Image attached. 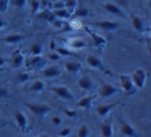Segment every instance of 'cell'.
<instances>
[{
  "label": "cell",
  "instance_id": "obj_1",
  "mask_svg": "<svg viewBox=\"0 0 151 137\" xmlns=\"http://www.w3.org/2000/svg\"><path fill=\"white\" fill-rule=\"evenodd\" d=\"M24 105L30 110L31 113H33L34 116H38V118H42L45 116L47 113L51 111V107L47 104H37V103H24Z\"/></svg>",
  "mask_w": 151,
  "mask_h": 137
},
{
  "label": "cell",
  "instance_id": "obj_2",
  "mask_svg": "<svg viewBox=\"0 0 151 137\" xmlns=\"http://www.w3.org/2000/svg\"><path fill=\"white\" fill-rule=\"evenodd\" d=\"M130 76H132V81L137 89H143V88L145 87V83H146V79H147V74L144 69H142V68L136 69L134 72L132 73V75H130Z\"/></svg>",
  "mask_w": 151,
  "mask_h": 137
},
{
  "label": "cell",
  "instance_id": "obj_3",
  "mask_svg": "<svg viewBox=\"0 0 151 137\" xmlns=\"http://www.w3.org/2000/svg\"><path fill=\"white\" fill-rule=\"evenodd\" d=\"M119 83L121 86L122 90L124 91V93L128 94H134L136 92V87H134V83L132 81V76L127 74H121L119 76Z\"/></svg>",
  "mask_w": 151,
  "mask_h": 137
},
{
  "label": "cell",
  "instance_id": "obj_4",
  "mask_svg": "<svg viewBox=\"0 0 151 137\" xmlns=\"http://www.w3.org/2000/svg\"><path fill=\"white\" fill-rule=\"evenodd\" d=\"M84 29L86 30L87 33L90 35L91 39L93 40V46H94V48L97 49L99 51H103L104 48L106 46V44H107V39H106L105 37H103V36L99 35L97 33H95V32L91 31L88 27H85Z\"/></svg>",
  "mask_w": 151,
  "mask_h": 137
},
{
  "label": "cell",
  "instance_id": "obj_5",
  "mask_svg": "<svg viewBox=\"0 0 151 137\" xmlns=\"http://www.w3.org/2000/svg\"><path fill=\"white\" fill-rule=\"evenodd\" d=\"M51 91L55 94L56 96L60 97L61 99L67 100V101H71L73 100V95L66 87L64 86H56V87H52L51 88Z\"/></svg>",
  "mask_w": 151,
  "mask_h": 137
},
{
  "label": "cell",
  "instance_id": "obj_6",
  "mask_svg": "<svg viewBox=\"0 0 151 137\" xmlns=\"http://www.w3.org/2000/svg\"><path fill=\"white\" fill-rule=\"evenodd\" d=\"M119 93V90L113 86L112 83H104L99 90V95L101 98H109L114 96L115 94Z\"/></svg>",
  "mask_w": 151,
  "mask_h": 137
},
{
  "label": "cell",
  "instance_id": "obj_7",
  "mask_svg": "<svg viewBox=\"0 0 151 137\" xmlns=\"http://www.w3.org/2000/svg\"><path fill=\"white\" fill-rule=\"evenodd\" d=\"M15 120H16V123H17L18 128H19L22 132H25L28 126V121L25 114L22 111H20V110H17V111L15 112Z\"/></svg>",
  "mask_w": 151,
  "mask_h": 137
},
{
  "label": "cell",
  "instance_id": "obj_8",
  "mask_svg": "<svg viewBox=\"0 0 151 137\" xmlns=\"http://www.w3.org/2000/svg\"><path fill=\"white\" fill-rule=\"evenodd\" d=\"M24 61V55L22 54V52L20 50H16L15 52L12 55V65H13L14 68H20V67L23 66Z\"/></svg>",
  "mask_w": 151,
  "mask_h": 137
},
{
  "label": "cell",
  "instance_id": "obj_9",
  "mask_svg": "<svg viewBox=\"0 0 151 137\" xmlns=\"http://www.w3.org/2000/svg\"><path fill=\"white\" fill-rule=\"evenodd\" d=\"M46 65V59L42 56H33L28 62V66L33 69H42Z\"/></svg>",
  "mask_w": 151,
  "mask_h": 137
},
{
  "label": "cell",
  "instance_id": "obj_10",
  "mask_svg": "<svg viewBox=\"0 0 151 137\" xmlns=\"http://www.w3.org/2000/svg\"><path fill=\"white\" fill-rule=\"evenodd\" d=\"M86 62H87V64H88L90 67H92V68L104 70L103 62L101 61V59L97 58V57L94 56V55H88V56L86 57Z\"/></svg>",
  "mask_w": 151,
  "mask_h": 137
},
{
  "label": "cell",
  "instance_id": "obj_11",
  "mask_svg": "<svg viewBox=\"0 0 151 137\" xmlns=\"http://www.w3.org/2000/svg\"><path fill=\"white\" fill-rule=\"evenodd\" d=\"M95 25L99 26V28H101L103 30H106V31H114V30H117L119 28V24L116 23V22L113 21H101V22H97L95 23Z\"/></svg>",
  "mask_w": 151,
  "mask_h": 137
},
{
  "label": "cell",
  "instance_id": "obj_12",
  "mask_svg": "<svg viewBox=\"0 0 151 137\" xmlns=\"http://www.w3.org/2000/svg\"><path fill=\"white\" fill-rule=\"evenodd\" d=\"M116 105H117V103H109V104H104V105H99L96 107V113L101 118H105L109 112H111L114 109V107Z\"/></svg>",
  "mask_w": 151,
  "mask_h": 137
},
{
  "label": "cell",
  "instance_id": "obj_13",
  "mask_svg": "<svg viewBox=\"0 0 151 137\" xmlns=\"http://www.w3.org/2000/svg\"><path fill=\"white\" fill-rule=\"evenodd\" d=\"M120 132L122 135L127 137H138L136 130L134 129V127L132 125H129L128 123H122L121 128H120Z\"/></svg>",
  "mask_w": 151,
  "mask_h": 137
},
{
  "label": "cell",
  "instance_id": "obj_14",
  "mask_svg": "<svg viewBox=\"0 0 151 137\" xmlns=\"http://www.w3.org/2000/svg\"><path fill=\"white\" fill-rule=\"evenodd\" d=\"M61 74L60 69L57 66H49L44 68L42 71V75L47 78H53V77H57Z\"/></svg>",
  "mask_w": 151,
  "mask_h": 137
},
{
  "label": "cell",
  "instance_id": "obj_15",
  "mask_svg": "<svg viewBox=\"0 0 151 137\" xmlns=\"http://www.w3.org/2000/svg\"><path fill=\"white\" fill-rule=\"evenodd\" d=\"M25 38L24 34H20V33H14V34H9L5 37H3L2 41L6 42V44H18V42L22 41V40Z\"/></svg>",
  "mask_w": 151,
  "mask_h": 137
},
{
  "label": "cell",
  "instance_id": "obj_16",
  "mask_svg": "<svg viewBox=\"0 0 151 137\" xmlns=\"http://www.w3.org/2000/svg\"><path fill=\"white\" fill-rule=\"evenodd\" d=\"M103 7H104V9H106V11L110 14L118 15V16H123V11H122V9L112 2H106L105 4L103 5Z\"/></svg>",
  "mask_w": 151,
  "mask_h": 137
},
{
  "label": "cell",
  "instance_id": "obj_17",
  "mask_svg": "<svg viewBox=\"0 0 151 137\" xmlns=\"http://www.w3.org/2000/svg\"><path fill=\"white\" fill-rule=\"evenodd\" d=\"M92 86H93L92 81H91L90 77L87 76V75L82 76L78 81V87L80 88V89H82V90H85V91L91 89V87H92Z\"/></svg>",
  "mask_w": 151,
  "mask_h": 137
},
{
  "label": "cell",
  "instance_id": "obj_18",
  "mask_svg": "<svg viewBox=\"0 0 151 137\" xmlns=\"http://www.w3.org/2000/svg\"><path fill=\"white\" fill-rule=\"evenodd\" d=\"M37 17H38V19L46 20L47 22H49V23H51V24L57 19V18L55 17L54 14H53V11H49V9H44L42 11H40V13L37 15Z\"/></svg>",
  "mask_w": 151,
  "mask_h": 137
},
{
  "label": "cell",
  "instance_id": "obj_19",
  "mask_svg": "<svg viewBox=\"0 0 151 137\" xmlns=\"http://www.w3.org/2000/svg\"><path fill=\"white\" fill-rule=\"evenodd\" d=\"M93 99H94V96H85V97L81 98V99L77 102V106L80 108L88 109V108H90Z\"/></svg>",
  "mask_w": 151,
  "mask_h": 137
},
{
  "label": "cell",
  "instance_id": "obj_20",
  "mask_svg": "<svg viewBox=\"0 0 151 137\" xmlns=\"http://www.w3.org/2000/svg\"><path fill=\"white\" fill-rule=\"evenodd\" d=\"M132 27L134 28V30L138 32H140V33H142V32H144V22H143V20L141 19L140 17H138V16H134V17L132 18Z\"/></svg>",
  "mask_w": 151,
  "mask_h": 137
},
{
  "label": "cell",
  "instance_id": "obj_21",
  "mask_svg": "<svg viewBox=\"0 0 151 137\" xmlns=\"http://www.w3.org/2000/svg\"><path fill=\"white\" fill-rule=\"evenodd\" d=\"M64 66H65V69H66L68 72L75 74V73H78L79 71H80L81 67H82V64H81L80 62H66L64 64Z\"/></svg>",
  "mask_w": 151,
  "mask_h": 137
},
{
  "label": "cell",
  "instance_id": "obj_22",
  "mask_svg": "<svg viewBox=\"0 0 151 137\" xmlns=\"http://www.w3.org/2000/svg\"><path fill=\"white\" fill-rule=\"evenodd\" d=\"M53 14L57 19H70L71 14L67 11L66 9H53Z\"/></svg>",
  "mask_w": 151,
  "mask_h": 137
},
{
  "label": "cell",
  "instance_id": "obj_23",
  "mask_svg": "<svg viewBox=\"0 0 151 137\" xmlns=\"http://www.w3.org/2000/svg\"><path fill=\"white\" fill-rule=\"evenodd\" d=\"M68 44L70 48L77 49V50H81V49H84L86 46L85 41H83L82 39H79V38H73V39L68 40Z\"/></svg>",
  "mask_w": 151,
  "mask_h": 137
},
{
  "label": "cell",
  "instance_id": "obj_24",
  "mask_svg": "<svg viewBox=\"0 0 151 137\" xmlns=\"http://www.w3.org/2000/svg\"><path fill=\"white\" fill-rule=\"evenodd\" d=\"M101 131L104 137H112V135H113V129H112L111 123H106V124L101 125Z\"/></svg>",
  "mask_w": 151,
  "mask_h": 137
},
{
  "label": "cell",
  "instance_id": "obj_25",
  "mask_svg": "<svg viewBox=\"0 0 151 137\" xmlns=\"http://www.w3.org/2000/svg\"><path fill=\"white\" fill-rule=\"evenodd\" d=\"M45 83L42 81H35L34 83H31V86H30V91L32 92H42V90L45 89Z\"/></svg>",
  "mask_w": 151,
  "mask_h": 137
},
{
  "label": "cell",
  "instance_id": "obj_26",
  "mask_svg": "<svg viewBox=\"0 0 151 137\" xmlns=\"http://www.w3.org/2000/svg\"><path fill=\"white\" fill-rule=\"evenodd\" d=\"M89 15V11L87 9H75L73 14H71V17H77V18H85Z\"/></svg>",
  "mask_w": 151,
  "mask_h": 137
},
{
  "label": "cell",
  "instance_id": "obj_27",
  "mask_svg": "<svg viewBox=\"0 0 151 137\" xmlns=\"http://www.w3.org/2000/svg\"><path fill=\"white\" fill-rule=\"evenodd\" d=\"M30 53H31L33 56H40L42 53V46L40 44H34L30 48Z\"/></svg>",
  "mask_w": 151,
  "mask_h": 137
},
{
  "label": "cell",
  "instance_id": "obj_28",
  "mask_svg": "<svg viewBox=\"0 0 151 137\" xmlns=\"http://www.w3.org/2000/svg\"><path fill=\"white\" fill-rule=\"evenodd\" d=\"M64 5H65V9L70 14H73L75 11L76 7H77V0H66L64 2Z\"/></svg>",
  "mask_w": 151,
  "mask_h": 137
},
{
  "label": "cell",
  "instance_id": "obj_29",
  "mask_svg": "<svg viewBox=\"0 0 151 137\" xmlns=\"http://www.w3.org/2000/svg\"><path fill=\"white\" fill-rule=\"evenodd\" d=\"M89 129L87 125H82L78 130V137H88Z\"/></svg>",
  "mask_w": 151,
  "mask_h": 137
},
{
  "label": "cell",
  "instance_id": "obj_30",
  "mask_svg": "<svg viewBox=\"0 0 151 137\" xmlns=\"http://www.w3.org/2000/svg\"><path fill=\"white\" fill-rule=\"evenodd\" d=\"M67 25H68V27H69V30H77L82 27V23H81L79 20H76V19L71 20L69 23H67Z\"/></svg>",
  "mask_w": 151,
  "mask_h": 137
},
{
  "label": "cell",
  "instance_id": "obj_31",
  "mask_svg": "<svg viewBox=\"0 0 151 137\" xmlns=\"http://www.w3.org/2000/svg\"><path fill=\"white\" fill-rule=\"evenodd\" d=\"M55 52L59 55V56H64V57H69V56H73V53L70 52L69 50L65 48H56L55 49Z\"/></svg>",
  "mask_w": 151,
  "mask_h": 137
},
{
  "label": "cell",
  "instance_id": "obj_32",
  "mask_svg": "<svg viewBox=\"0 0 151 137\" xmlns=\"http://www.w3.org/2000/svg\"><path fill=\"white\" fill-rule=\"evenodd\" d=\"M30 5H31V11L33 15H35L38 11H40V0H29Z\"/></svg>",
  "mask_w": 151,
  "mask_h": 137
},
{
  "label": "cell",
  "instance_id": "obj_33",
  "mask_svg": "<svg viewBox=\"0 0 151 137\" xmlns=\"http://www.w3.org/2000/svg\"><path fill=\"white\" fill-rule=\"evenodd\" d=\"M29 77H30L29 73L23 72V73H21V74L18 75L17 79H18V81H19L20 83H26V81H27L28 79H29Z\"/></svg>",
  "mask_w": 151,
  "mask_h": 137
},
{
  "label": "cell",
  "instance_id": "obj_34",
  "mask_svg": "<svg viewBox=\"0 0 151 137\" xmlns=\"http://www.w3.org/2000/svg\"><path fill=\"white\" fill-rule=\"evenodd\" d=\"M9 0H0V13H5L9 9Z\"/></svg>",
  "mask_w": 151,
  "mask_h": 137
},
{
  "label": "cell",
  "instance_id": "obj_35",
  "mask_svg": "<svg viewBox=\"0 0 151 137\" xmlns=\"http://www.w3.org/2000/svg\"><path fill=\"white\" fill-rule=\"evenodd\" d=\"M70 132H71V129L70 128H67V127H65V128L61 129V130L59 131L58 135L60 137H66V136H68V135L70 134Z\"/></svg>",
  "mask_w": 151,
  "mask_h": 137
},
{
  "label": "cell",
  "instance_id": "obj_36",
  "mask_svg": "<svg viewBox=\"0 0 151 137\" xmlns=\"http://www.w3.org/2000/svg\"><path fill=\"white\" fill-rule=\"evenodd\" d=\"M52 7H53V9H65V5H64V2L57 0V1L53 2Z\"/></svg>",
  "mask_w": 151,
  "mask_h": 137
},
{
  "label": "cell",
  "instance_id": "obj_37",
  "mask_svg": "<svg viewBox=\"0 0 151 137\" xmlns=\"http://www.w3.org/2000/svg\"><path fill=\"white\" fill-rule=\"evenodd\" d=\"M26 2H27V0H13L14 5L17 6V7H20V9H22V7L25 6Z\"/></svg>",
  "mask_w": 151,
  "mask_h": 137
},
{
  "label": "cell",
  "instance_id": "obj_38",
  "mask_svg": "<svg viewBox=\"0 0 151 137\" xmlns=\"http://www.w3.org/2000/svg\"><path fill=\"white\" fill-rule=\"evenodd\" d=\"M9 95V92L6 88L0 87V98H5Z\"/></svg>",
  "mask_w": 151,
  "mask_h": 137
},
{
  "label": "cell",
  "instance_id": "obj_39",
  "mask_svg": "<svg viewBox=\"0 0 151 137\" xmlns=\"http://www.w3.org/2000/svg\"><path fill=\"white\" fill-rule=\"evenodd\" d=\"M63 111H64V113L66 114L68 118H75L76 116H77V112L75 111V110H71V109H63Z\"/></svg>",
  "mask_w": 151,
  "mask_h": 137
},
{
  "label": "cell",
  "instance_id": "obj_40",
  "mask_svg": "<svg viewBox=\"0 0 151 137\" xmlns=\"http://www.w3.org/2000/svg\"><path fill=\"white\" fill-rule=\"evenodd\" d=\"M48 58L50 59V60H52V61H57V60H59V59H60V56H59V55L55 52V53H50V54L48 55Z\"/></svg>",
  "mask_w": 151,
  "mask_h": 137
},
{
  "label": "cell",
  "instance_id": "obj_41",
  "mask_svg": "<svg viewBox=\"0 0 151 137\" xmlns=\"http://www.w3.org/2000/svg\"><path fill=\"white\" fill-rule=\"evenodd\" d=\"M61 118H60V116H53L52 118V123H53V125L54 126H59V125L61 124Z\"/></svg>",
  "mask_w": 151,
  "mask_h": 137
},
{
  "label": "cell",
  "instance_id": "obj_42",
  "mask_svg": "<svg viewBox=\"0 0 151 137\" xmlns=\"http://www.w3.org/2000/svg\"><path fill=\"white\" fill-rule=\"evenodd\" d=\"M5 25H6V23H5V21L3 19H1L0 18V29H2V28L5 27Z\"/></svg>",
  "mask_w": 151,
  "mask_h": 137
},
{
  "label": "cell",
  "instance_id": "obj_43",
  "mask_svg": "<svg viewBox=\"0 0 151 137\" xmlns=\"http://www.w3.org/2000/svg\"><path fill=\"white\" fill-rule=\"evenodd\" d=\"M55 49H56V46H55V41H54V40H52V41L50 42V50L55 51Z\"/></svg>",
  "mask_w": 151,
  "mask_h": 137
},
{
  "label": "cell",
  "instance_id": "obj_44",
  "mask_svg": "<svg viewBox=\"0 0 151 137\" xmlns=\"http://www.w3.org/2000/svg\"><path fill=\"white\" fill-rule=\"evenodd\" d=\"M40 3H42V4L44 5L45 7L48 6V3L50 2V0H40Z\"/></svg>",
  "mask_w": 151,
  "mask_h": 137
},
{
  "label": "cell",
  "instance_id": "obj_45",
  "mask_svg": "<svg viewBox=\"0 0 151 137\" xmlns=\"http://www.w3.org/2000/svg\"><path fill=\"white\" fill-rule=\"evenodd\" d=\"M6 63V61H5V59L4 58H2V57L0 56V67H2L3 65Z\"/></svg>",
  "mask_w": 151,
  "mask_h": 137
},
{
  "label": "cell",
  "instance_id": "obj_46",
  "mask_svg": "<svg viewBox=\"0 0 151 137\" xmlns=\"http://www.w3.org/2000/svg\"><path fill=\"white\" fill-rule=\"evenodd\" d=\"M37 137H50L49 135H47V134H42V135H40V136H37Z\"/></svg>",
  "mask_w": 151,
  "mask_h": 137
},
{
  "label": "cell",
  "instance_id": "obj_47",
  "mask_svg": "<svg viewBox=\"0 0 151 137\" xmlns=\"http://www.w3.org/2000/svg\"><path fill=\"white\" fill-rule=\"evenodd\" d=\"M51 1H52V2H55V1H57V0H51Z\"/></svg>",
  "mask_w": 151,
  "mask_h": 137
},
{
  "label": "cell",
  "instance_id": "obj_48",
  "mask_svg": "<svg viewBox=\"0 0 151 137\" xmlns=\"http://www.w3.org/2000/svg\"><path fill=\"white\" fill-rule=\"evenodd\" d=\"M3 70V68H1V67H0V71H2Z\"/></svg>",
  "mask_w": 151,
  "mask_h": 137
},
{
  "label": "cell",
  "instance_id": "obj_49",
  "mask_svg": "<svg viewBox=\"0 0 151 137\" xmlns=\"http://www.w3.org/2000/svg\"><path fill=\"white\" fill-rule=\"evenodd\" d=\"M148 1H149V0H148Z\"/></svg>",
  "mask_w": 151,
  "mask_h": 137
}]
</instances>
